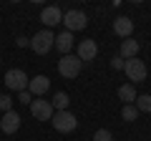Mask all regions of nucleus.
I'll return each mask as SVG.
<instances>
[{"label":"nucleus","instance_id":"ddd939ff","mask_svg":"<svg viewBox=\"0 0 151 141\" xmlns=\"http://www.w3.org/2000/svg\"><path fill=\"white\" fill-rule=\"evenodd\" d=\"M55 48H58L63 55H68V53H70V48H73V33L63 30L60 35H55Z\"/></svg>","mask_w":151,"mask_h":141},{"label":"nucleus","instance_id":"9d476101","mask_svg":"<svg viewBox=\"0 0 151 141\" xmlns=\"http://www.w3.org/2000/svg\"><path fill=\"white\" fill-rule=\"evenodd\" d=\"M48 88H50V78L48 76H35L28 83V93H30V96H45Z\"/></svg>","mask_w":151,"mask_h":141},{"label":"nucleus","instance_id":"9b49d317","mask_svg":"<svg viewBox=\"0 0 151 141\" xmlns=\"http://www.w3.org/2000/svg\"><path fill=\"white\" fill-rule=\"evenodd\" d=\"M113 33L116 35H121V38H131V33H134V20L131 18H126V15H121V18H116L113 20Z\"/></svg>","mask_w":151,"mask_h":141},{"label":"nucleus","instance_id":"4be33fe9","mask_svg":"<svg viewBox=\"0 0 151 141\" xmlns=\"http://www.w3.org/2000/svg\"><path fill=\"white\" fill-rule=\"evenodd\" d=\"M111 65H113V68H124V58H121V55H116V58L111 60Z\"/></svg>","mask_w":151,"mask_h":141},{"label":"nucleus","instance_id":"39448f33","mask_svg":"<svg viewBox=\"0 0 151 141\" xmlns=\"http://www.w3.org/2000/svg\"><path fill=\"white\" fill-rule=\"evenodd\" d=\"M124 70H126V76H129L134 83L146 81V63H144V60H139V58L124 60Z\"/></svg>","mask_w":151,"mask_h":141},{"label":"nucleus","instance_id":"f3484780","mask_svg":"<svg viewBox=\"0 0 151 141\" xmlns=\"http://www.w3.org/2000/svg\"><path fill=\"white\" fill-rule=\"evenodd\" d=\"M136 111L139 114H151V96L149 93H144V96H136Z\"/></svg>","mask_w":151,"mask_h":141},{"label":"nucleus","instance_id":"aec40b11","mask_svg":"<svg viewBox=\"0 0 151 141\" xmlns=\"http://www.w3.org/2000/svg\"><path fill=\"white\" fill-rule=\"evenodd\" d=\"M93 141H113L111 139V131H108V129H98L96 134H93Z\"/></svg>","mask_w":151,"mask_h":141},{"label":"nucleus","instance_id":"7ed1b4c3","mask_svg":"<svg viewBox=\"0 0 151 141\" xmlns=\"http://www.w3.org/2000/svg\"><path fill=\"white\" fill-rule=\"evenodd\" d=\"M28 83H30V78L25 76V70H20V68H10L5 73V86L10 88V91H28Z\"/></svg>","mask_w":151,"mask_h":141},{"label":"nucleus","instance_id":"20e7f679","mask_svg":"<svg viewBox=\"0 0 151 141\" xmlns=\"http://www.w3.org/2000/svg\"><path fill=\"white\" fill-rule=\"evenodd\" d=\"M58 73L63 78H76L78 73H81V60H78V55H60L58 60Z\"/></svg>","mask_w":151,"mask_h":141},{"label":"nucleus","instance_id":"a211bd4d","mask_svg":"<svg viewBox=\"0 0 151 141\" xmlns=\"http://www.w3.org/2000/svg\"><path fill=\"white\" fill-rule=\"evenodd\" d=\"M121 116H124V121H136V119H139V111H136L134 103H129V106L121 109Z\"/></svg>","mask_w":151,"mask_h":141},{"label":"nucleus","instance_id":"2eb2a0df","mask_svg":"<svg viewBox=\"0 0 151 141\" xmlns=\"http://www.w3.org/2000/svg\"><path fill=\"white\" fill-rule=\"evenodd\" d=\"M119 98L124 101V106L134 103V101H136V88L131 86V83H129V86H121V88H119Z\"/></svg>","mask_w":151,"mask_h":141},{"label":"nucleus","instance_id":"dca6fc26","mask_svg":"<svg viewBox=\"0 0 151 141\" xmlns=\"http://www.w3.org/2000/svg\"><path fill=\"white\" fill-rule=\"evenodd\" d=\"M68 101H70V98H68V93H63V91H60V93H55V96H53L50 106H53V111H68Z\"/></svg>","mask_w":151,"mask_h":141},{"label":"nucleus","instance_id":"5701e85b","mask_svg":"<svg viewBox=\"0 0 151 141\" xmlns=\"http://www.w3.org/2000/svg\"><path fill=\"white\" fill-rule=\"evenodd\" d=\"M18 45H20V48H25V45H30V40H28V38H18Z\"/></svg>","mask_w":151,"mask_h":141},{"label":"nucleus","instance_id":"6e6552de","mask_svg":"<svg viewBox=\"0 0 151 141\" xmlns=\"http://www.w3.org/2000/svg\"><path fill=\"white\" fill-rule=\"evenodd\" d=\"M40 20H43L45 28H53V25H58V23H63V13H60V8L48 5V8H43V13H40Z\"/></svg>","mask_w":151,"mask_h":141},{"label":"nucleus","instance_id":"6ab92c4d","mask_svg":"<svg viewBox=\"0 0 151 141\" xmlns=\"http://www.w3.org/2000/svg\"><path fill=\"white\" fill-rule=\"evenodd\" d=\"M10 106H13V98L8 96V93H0V111H3V114H8V111H13Z\"/></svg>","mask_w":151,"mask_h":141},{"label":"nucleus","instance_id":"f8f14e48","mask_svg":"<svg viewBox=\"0 0 151 141\" xmlns=\"http://www.w3.org/2000/svg\"><path fill=\"white\" fill-rule=\"evenodd\" d=\"M0 129H3V134H15V131L20 129V116H18L15 111H8V114H3Z\"/></svg>","mask_w":151,"mask_h":141},{"label":"nucleus","instance_id":"423d86ee","mask_svg":"<svg viewBox=\"0 0 151 141\" xmlns=\"http://www.w3.org/2000/svg\"><path fill=\"white\" fill-rule=\"evenodd\" d=\"M30 114H33V119H38V121H50L53 119V106H50V101H45V98H33L30 101Z\"/></svg>","mask_w":151,"mask_h":141},{"label":"nucleus","instance_id":"f257e3e1","mask_svg":"<svg viewBox=\"0 0 151 141\" xmlns=\"http://www.w3.org/2000/svg\"><path fill=\"white\" fill-rule=\"evenodd\" d=\"M53 45H55V35H53V33L48 30V28H43V30H38L35 35L30 38V48L35 50L38 55H45V53H48L50 48H53Z\"/></svg>","mask_w":151,"mask_h":141},{"label":"nucleus","instance_id":"f03ea898","mask_svg":"<svg viewBox=\"0 0 151 141\" xmlns=\"http://www.w3.org/2000/svg\"><path fill=\"white\" fill-rule=\"evenodd\" d=\"M50 121H53L55 131H60V134H70V131H76V126H78V119H76L70 111H55Z\"/></svg>","mask_w":151,"mask_h":141},{"label":"nucleus","instance_id":"0eeeda50","mask_svg":"<svg viewBox=\"0 0 151 141\" xmlns=\"http://www.w3.org/2000/svg\"><path fill=\"white\" fill-rule=\"evenodd\" d=\"M63 23H65V30L68 33H76V30H83V28L88 25V18H86V13H81V10H68L63 15Z\"/></svg>","mask_w":151,"mask_h":141},{"label":"nucleus","instance_id":"1a4fd4ad","mask_svg":"<svg viewBox=\"0 0 151 141\" xmlns=\"http://www.w3.org/2000/svg\"><path fill=\"white\" fill-rule=\"evenodd\" d=\"M96 55H98L96 40H88V38H86V40H81V43H78V60H81V63H83V60L88 63V60H93Z\"/></svg>","mask_w":151,"mask_h":141},{"label":"nucleus","instance_id":"412c9836","mask_svg":"<svg viewBox=\"0 0 151 141\" xmlns=\"http://www.w3.org/2000/svg\"><path fill=\"white\" fill-rule=\"evenodd\" d=\"M18 101H20V103H28V106H30L33 96H30V93H28V91H20V93H18Z\"/></svg>","mask_w":151,"mask_h":141},{"label":"nucleus","instance_id":"4468645a","mask_svg":"<svg viewBox=\"0 0 151 141\" xmlns=\"http://www.w3.org/2000/svg\"><path fill=\"white\" fill-rule=\"evenodd\" d=\"M136 53H139V43L136 40H131V38H126L124 43H121V58H136Z\"/></svg>","mask_w":151,"mask_h":141}]
</instances>
